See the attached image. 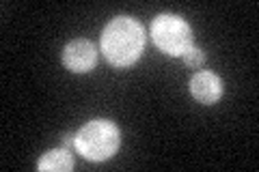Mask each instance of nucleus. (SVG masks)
Listing matches in <instances>:
<instances>
[{
	"label": "nucleus",
	"instance_id": "f257e3e1",
	"mask_svg": "<svg viewBox=\"0 0 259 172\" xmlns=\"http://www.w3.org/2000/svg\"><path fill=\"white\" fill-rule=\"evenodd\" d=\"M145 47V30L134 18H115L102 32V52L115 67H130Z\"/></svg>",
	"mask_w": 259,
	"mask_h": 172
},
{
	"label": "nucleus",
	"instance_id": "f03ea898",
	"mask_svg": "<svg viewBox=\"0 0 259 172\" xmlns=\"http://www.w3.org/2000/svg\"><path fill=\"white\" fill-rule=\"evenodd\" d=\"M119 129L112 121L93 119L76 134V149L89 161H104L119 149Z\"/></svg>",
	"mask_w": 259,
	"mask_h": 172
},
{
	"label": "nucleus",
	"instance_id": "7ed1b4c3",
	"mask_svg": "<svg viewBox=\"0 0 259 172\" xmlns=\"http://www.w3.org/2000/svg\"><path fill=\"white\" fill-rule=\"evenodd\" d=\"M151 37L168 56H184L188 47H192V30L188 22L173 13H162L151 22Z\"/></svg>",
	"mask_w": 259,
	"mask_h": 172
},
{
	"label": "nucleus",
	"instance_id": "20e7f679",
	"mask_svg": "<svg viewBox=\"0 0 259 172\" xmlns=\"http://www.w3.org/2000/svg\"><path fill=\"white\" fill-rule=\"evenodd\" d=\"M97 50L89 39H76L65 45L63 50V65L74 73H87L95 67Z\"/></svg>",
	"mask_w": 259,
	"mask_h": 172
},
{
	"label": "nucleus",
	"instance_id": "39448f33",
	"mask_svg": "<svg viewBox=\"0 0 259 172\" xmlns=\"http://www.w3.org/2000/svg\"><path fill=\"white\" fill-rule=\"evenodd\" d=\"M190 93L199 103H216L223 97V80L212 71H199L190 80Z\"/></svg>",
	"mask_w": 259,
	"mask_h": 172
},
{
	"label": "nucleus",
	"instance_id": "423d86ee",
	"mask_svg": "<svg viewBox=\"0 0 259 172\" xmlns=\"http://www.w3.org/2000/svg\"><path fill=\"white\" fill-rule=\"evenodd\" d=\"M37 168L44 172H69L74 168V159L67 149H52L41 155Z\"/></svg>",
	"mask_w": 259,
	"mask_h": 172
},
{
	"label": "nucleus",
	"instance_id": "0eeeda50",
	"mask_svg": "<svg viewBox=\"0 0 259 172\" xmlns=\"http://www.w3.org/2000/svg\"><path fill=\"white\" fill-rule=\"evenodd\" d=\"M184 61L188 67H201V65L205 63V52L201 50V47H188V52L184 54Z\"/></svg>",
	"mask_w": 259,
	"mask_h": 172
},
{
	"label": "nucleus",
	"instance_id": "6e6552de",
	"mask_svg": "<svg viewBox=\"0 0 259 172\" xmlns=\"http://www.w3.org/2000/svg\"><path fill=\"white\" fill-rule=\"evenodd\" d=\"M63 144H65V146H71V144H74V146H76V136H71V134H67V136H63Z\"/></svg>",
	"mask_w": 259,
	"mask_h": 172
}]
</instances>
